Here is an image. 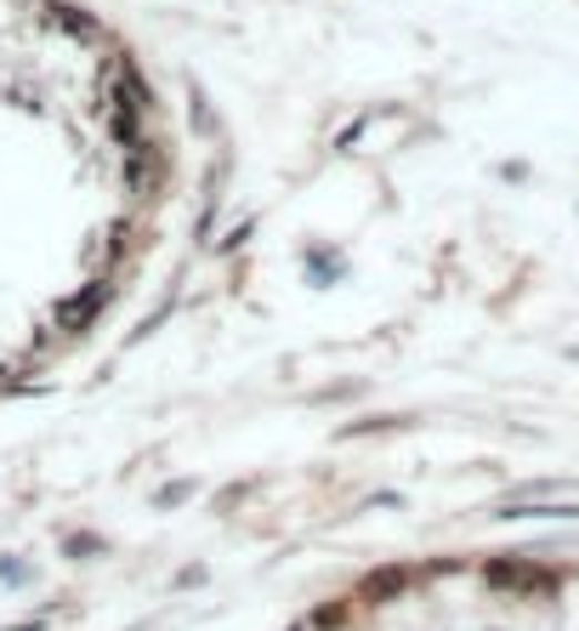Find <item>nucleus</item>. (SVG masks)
Wrapping results in <instances>:
<instances>
[]
</instances>
